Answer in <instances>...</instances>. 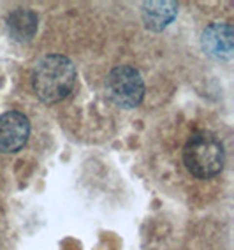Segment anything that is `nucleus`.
<instances>
[{"instance_id":"nucleus-1","label":"nucleus","mask_w":234,"mask_h":250,"mask_svg":"<svg viewBox=\"0 0 234 250\" xmlns=\"http://www.w3.org/2000/svg\"><path fill=\"white\" fill-rule=\"evenodd\" d=\"M78 80L74 63L63 55H46L36 63L32 72V86L41 101L60 103L72 92Z\"/></svg>"},{"instance_id":"nucleus-2","label":"nucleus","mask_w":234,"mask_h":250,"mask_svg":"<svg viewBox=\"0 0 234 250\" xmlns=\"http://www.w3.org/2000/svg\"><path fill=\"white\" fill-rule=\"evenodd\" d=\"M185 167L195 178H213L224 169V145L213 132L197 130L189 138L183 148Z\"/></svg>"},{"instance_id":"nucleus-3","label":"nucleus","mask_w":234,"mask_h":250,"mask_svg":"<svg viewBox=\"0 0 234 250\" xmlns=\"http://www.w3.org/2000/svg\"><path fill=\"white\" fill-rule=\"evenodd\" d=\"M106 86H108V94L113 103L123 109H132L139 106L144 97L143 78L139 71L131 65H118L113 69L109 72Z\"/></svg>"},{"instance_id":"nucleus-4","label":"nucleus","mask_w":234,"mask_h":250,"mask_svg":"<svg viewBox=\"0 0 234 250\" xmlns=\"http://www.w3.org/2000/svg\"><path fill=\"white\" fill-rule=\"evenodd\" d=\"M30 136V122L23 113L7 111L0 116V152L16 153Z\"/></svg>"},{"instance_id":"nucleus-5","label":"nucleus","mask_w":234,"mask_h":250,"mask_svg":"<svg viewBox=\"0 0 234 250\" xmlns=\"http://www.w3.org/2000/svg\"><path fill=\"white\" fill-rule=\"evenodd\" d=\"M204 53L216 60H229L234 49V32L229 23H212L201 37Z\"/></svg>"},{"instance_id":"nucleus-6","label":"nucleus","mask_w":234,"mask_h":250,"mask_svg":"<svg viewBox=\"0 0 234 250\" xmlns=\"http://www.w3.org/2000/svg\"><path fill=\"white\" fill-rule=\"evenodd\" d=\"M143 21L148 30L160 32L176 18L178 4L176 2H144L143 4Z\"/></svg>"},{"instance_id":"nucleus-7","label":"nucleus","mask_w":234,"mask_h":250,"mask_svg":"<svg viewBox=\"0 0 234 250\" xmlns=\"http://www.w3.org/2000/svg\"><path fill=\"white\" fill-rule=\"evenodd\" d=\"M7 28L13 39L30 41L37 32V14L28 9H16L7 16Z\"/></svg>"}]
</instances>
